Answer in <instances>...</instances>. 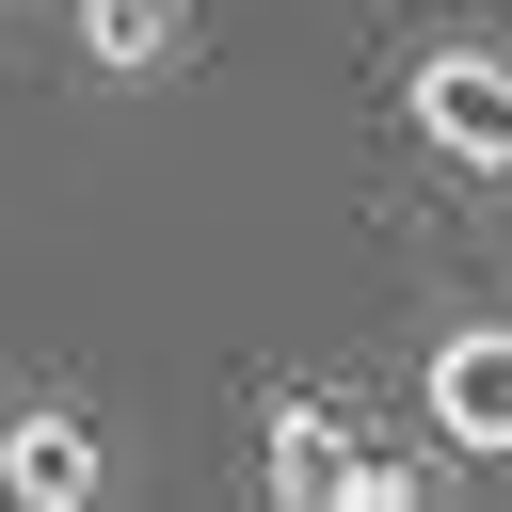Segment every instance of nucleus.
<instances>
[{
  "label": "nucleus",
  "instance_id": "f257e3e1",
  "mask_svg": "<svg viewBox=\"0 0 512 512\" xmlns=\"http://www.w3.org/2000/svg\"><path fill=\"white\" fill-rule=\"evenodd\" d=\"M256 480H272L288 512H416V464H400V448H368L336 400H272Z\"/></svg>",
  "mask_w": 512,
  "mask_h": 512
},
{
  "label": "nucleus",
  "instance_id": "f03ea898",
  "mask_svg": "<svg viewBox=\"0 0 512 512\" xmlns=\"http://www.w3.org/2000/svg\"><path fill=\"white\" fill-rule=\"evenodd\" d=\"M400 112H416V144H432L448 176H512V48H480V32L416 48Z\"/></svg>",
  "mask_w": 512,
  "mask_h": 512
},
{
  "label": "nucleus",
  "instance_id": "7ed1b4c3",
  "mask_svg": "<svg viewBox=\"0 0 512 512\" xmlns=\"http://www.w3.org/2000/svg\"><path fill=\"white\" fill-rule=\"evenodd\" d=\"M416 400H432V432H448V448L512 464V320H448V336H432V368H416Z\"/></svg>",
  "mask_w": 512,
  "mask_h": 512
},
{
  "label": "nucleus",
  "instance_id": "20e7f679",
  "mask_svg": "<svg viewBox=\"0 0 512 512\" xmlns=\"http://www.w3.org/2000/svg\"><path fill=\"white\" fill-rule=\"evenodd\" d=\"M0 496H16V512H96V496H112V448H96V416H64V400L0 416Z\"/></svg>",
  "mask_w": 512,
  "mask_h": 512
},
{
  "label": "nucleus",
  "instance_id": "39448f33",
  "mask_svg": "<svg viewBox=\"0 0 512 512\" xmlns=\"http://www.w3.org/2000/svg\"><path fill=\"white\" fill-rule=\"evenodd\" d=\"M176 32H192V0H80V64H112V80L176 64Z\"/></svg>",
  "mask_w": 512,
  "mask_h": 512
}]
</instances>
